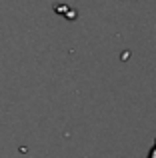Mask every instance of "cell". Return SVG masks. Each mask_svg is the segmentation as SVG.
I'll list each match as a JSON object with an SVG mask.
<instances>
[{
	"label": "cell",
	"mask_w": 156,
	"mask_h": 158,
	"mask_svg": "<svg viewBox=\"0 0 156 158\" xmlns=\"http://www.w3.org/2000/svg\"><path fill=\"white\" fill-rule=\"evenodd\" d=\"M150 158H156V144H154L152 150H150Z\"/></svg>",
	"instance_id": "cell-1"
}]
</instances>
